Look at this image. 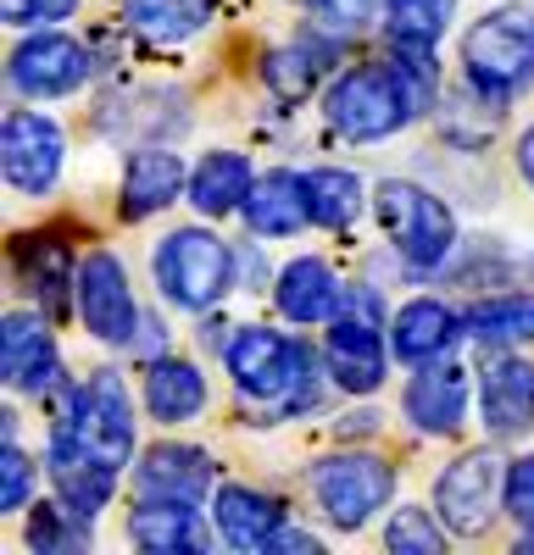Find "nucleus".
I'll return each instance as SVG.
<instances>
[{"mask_svg":"<svg viewBox=\"0 0 534 555\" xmlns=\"http://www.w3.org/2000/svg\"><path fill=\"white\" fill-rule=\"evenodd\" d=\"M418 106L423 101H418L412 78L400 67H351L329 83V95H323V112H329L334 133H345V139H384Z\"/></svg>","mask_w":534,"mask_h":555,"instance_id":"obj_1","label":"nucleus"},{"mask_svg":"<svg viewBox=\"0 0 534 555\" xmlns=\"http://www.w3.org/2000/svg\"><path fill=\"white\" fill-rule=\"evenodd\" d=\"M373 206H379L384 234L395 240L400 261H407L412 272H429V267H440L445 256H452L457 222H452V211H445L429 190H418V183H407V178H384Z\"/></svg>","mask_w":534,"mask_h":555,"instance_id":"obj_2","label":"nucleus"},{"mask_svg":"<svg viewBox=\"0 0 534 555\" xmlns=\"http://www.w3.org/2000/svg\"><path fill=\"white\" fill-rule=\"evenodd\" d=\"M229 278H234V256L217 234L206 228H178L156 245V284L173 306L185 311H206L229 295Z\"/></svg>","mask_w":534,"mask_h":555,"instance_id":"obj_3","label":"nucleus"},{"mask_svg":"<svg viewBox=\"0 0 534 555\" xmlns=\"http://www.w3.org/2000/svg\"><path fill=\"white\" fill-rule=\"evenodd\" d=\"M462 56H468L473 89L512 95L518 83L534 78V17L523 7H501V12L479 17L462 39Z\"/></svg>","mask_w":534,"mask_h":555,"instance_id":"obj_4","label":"nucleus"},{"mask_svg":"<svg viewBox=\"0 0 534 555\" xmlns=\"http://www.w3.org/2000/svg\"><path fill=\"white\" fill-rule=\"evenodd\" d=\"M312 489H318L334 528H363L390 500L395 473H390V461H379V455H334V461H323V467L312 473Z\"/></svg>","mask_w":534,"mask_h":555,"instance_id":"obj_5","label":"nucleus"},{"mask_svg":"<svg viewBox=\"0 0 534 555\" xmlns=\"http://www.w3.org/2000/svg\"><path fill=\"white\" fill-rule=\"evenodd\" d=\"M312 366V356L301 345H290L274 328H240L229 339V373L245 395L256 400H274V395H295L301 373Z\"/></svg>","mask_w":534,"mask_h":555,"instance_id":"obj_6","label":"nucleus"},{"mask_svg":"<svg viewBox=\"0 0 534 555\" xmlns=\"http://www.w3.org/2000/svg\"><path fill=\"white\" fill-rule=\"evenodd\" d=\"M78 311H84V328L106 339V345H128L134 339V295H128V272L112 250H96L78 267Z\"/></svg>","mask_w":534,"mask_h":555,"instance_id":"obj_7","label":"nucleus"},{"mask_svg":"<svg viewBox=\"0 0 534 555\" xmlns=\"http://www.w3.org/2000/svg\"><path fill=\"white\" fill-rule=\"evenodd\" d=\"M62 423L96 450L106 455L112 467H123L128 450H134V416H128V389L117 373H101L96 384H89L78 400H73V416H62Z\"/></svg>","mask_w":534,"mask_h":555,"instance_id":"obj_8","label":"nucleus"},{"mask_svg":"<svg viewBox=\"0 0 534 555\" xmlns=\"http://www.w3.org/2000/svg\"><path fill=\"white\" fill-rule=\"evenodd\" d=\"M496 494H501V455L473 450L440 478L434 505L452 533H479L490 522V512H496Z\"/></svg>","mask_w":534,"mask_h":555,"instance_id":"obj_9","label":"nucleus"},{"mask_svg":"<svg viewBox=\"0 0 534 555\" xmlns=\"http://www.w3.org/2000/svg\"><path fill=\"white\" fill-rule=\"evenodd\" d=\"M89 78V51L67 34H34L28 44H17L12 56V83L34 101L51 95H73V89Z\"/></svg>","mask_w":534,"mask_h":555,"instance_id":"obj_10","label":"nucleus"},{"mask_svg":"<svg viewBox=\"0 0 534 555\" xmlns=\"http://www.w3.org/2000/svg\"><path fill=\"white\" fill-rule=\"evenodd\" d=\"M62 172V128L39 112L7 117V178L23 195H44Z\"/></svg>","mask_w":534,"mask_h":555,"instance_id":"obj_11","label":"nucleus"},{"mask_svg":"<svg viewBox=\"0 0 534 555\" xmlns=\"http://www.w3.org/2000/svg\"><path fill=\"white\" fill-rule=\"evenodd\" d=\"M51 478H56L62 500L73 505V512H84V517H96L101 505L112 500V489H117V467L106 455L89 450L67 423H56V439H51Z\"/></svg>","mask_w":534,"mask_h":555,"instance_id":"obj_12","label":"nucleus"},{"mask_svg":"<svg viewBox=\"0 0 534 555\" xmlns=\"http://www.w3.org/2000/svg\"><path fill=\"white\" fill-rule=\"evenodd\" d=\"M0 361H7V384L12 389H51L62 378L56 366V339L34 311H12L7 334H0Z\"/></svg>","mask_w":534,"mask_h":555,"instance_id":"obj_13","label":"nucleus"},{"mask_svg":"<svg viewBox=\"0 0 534 555\" xmlns=\"http://www.w3.org/2000/svg\"><path fill=\"white\" fill-rule=\"evenodd\" d=\"M329 373L345 395H373L384 378V339L368 317H340L329 334Z\"/></svg>","mask_w":534,"mask_h":555,"instance_id":"obj_14","label":"nucleus"},{"mask_svg":"<svg viewBox=\"0 0 534 555\" xmlns=\"http://www.w3.org/2000/svg\"><path fill=\"white\" fill-rule=\"evenodd\" d=\"M479 405H484V428L490 434H523V428H534V366L518 361V356L496 361L484 373Z\"/></svg>","mask_w":534,"mask_h":555,"instance_id":"obj_15","label":"nucleus"},{"mask_svg":"<svg viewBox=\"0 0 534 555\" xmlns=\"http://www.w3.org/2000/svg\"><path fill=\"white\" fill-rule=\"evenodd\" d=\"M306 217H312L306 178H295V172H262V178L251 183V201H245L251 234L284 240V234H301V222H306Z\"/></svg>","mask_w":534,"mask_h":555,"instance_id":"obj_16","label":"nucleus"},{"mask_svg":"<svg viewBox=\"0 0 534 555\" xmlns=\"http://www.w3.org/2000/svg\"><path fill=\"white\" fill-rule=\"evenodd\" d=\"M140 489L151 500H201L212 489V461L190 444H156L140 461Z\"/></svg>","mask_w":534,"mask_h":555,"instance_id":"obj_17","label":"nucleus"},{"mask_svg":"<svg viewBox=\"0 0 534 555\" xmlns=\"http://www.w3.org/2000/svg\"><path fill=\"white\" fill-rule=\"evenodd\" d=\"M279 311L290 322H301V328H306V322L334 317L340 311V278L329 272V261H318V256L290 261L279 272Z\"/></svg>","mask_w":534,"mask_h":555,"instance_id":"obj_18","label":"nucleus"},{"mask_svg":"<svg viewBox=\"0 0 534 555\" xmlns=\"http://www.w3.org/2000/svg\"><path fill=\"white\" fill-rule=\"evenodd\" d=\"M217 528L234 550H267V539L284 528V512H279L274 494L229 483V489H217Z\"/></svg>","mask_w":534,"mask_h":555,"instance_id":"obj_19","label":"nucleus"},{"mask_svg":"<svg viewBox=\"0 0 534 555\" xmlns=\"http://www.w3.org/2000/svg\"><path fill=\"white\" fill-rule=\"evenodd\" d=\"M407 416L423 434H457L468 416V384L457 366H434V373L407 384Z\"/></svg>","mask_w":534,"mask_h":555,"instance_id":"obj_20","label":"nucleus"},{"mask_svg":"<svg viewBox=\"0 0 534 555\" xmlns=\"http://www.w3.org/2000/svg\"><path fill=\"white\" fill-rule=\"evenodd\" d=\"M128 533H134V544L151 550V555H178V550H201L206 544L190 500H145L140 512H134Z\"/></svg>","mask_w":534,"mask_h":555,"instance_id":"obj_21","label":"nucleus"},{"mask_svg":"<svg viewBox=\"0 0 534 555\" xmlns=\"http://www.w3.org/2000/svg\"><path fill=\"white\" fill-rule=\"evenodd\" d=\"M178 183H185V162H178L173 151H140L123 172V217L162 211L178 195Z\"/></svg>","mask_w":534,"mask_h":555,"instance_id":"obj_22","label":"nucleus"},{"mask_svg":"<svg viewBox=\"0 0 534 555\" xmlns=\"http://www.w3.org/2000/svg\"><path fill=\"white\" fill-rule=\"evenodd\" d=\"M251 162L245 156H234V151H212L195 172H190V201H195V211H206V217H223V211H234V206H245L251 201Z\"/></svg>","mask_w":534,"mask_h":555,"instance_id":"obj_23","label":"nucleus"},{"mask_svg":"<svg viewBox=\"0 0 534 555\" xmlns=\"http://www.w3.org/2000/svg\"><path fill=\"white\" fill-rule=\"evenodd\" d=\"M452 334H457V322L440 300H412V306L395 311V339L390 345H395L400 361H434L445 345H452Z\"/></svg>","mask_w":534,"mask_h":555,"instance_id":"obj_24","label":"nucleus"},{"mask_svg":"<svg viewBox=\"0 0 534 555\" xmlns=\"http://www.w3.org/2000/svg\"><path fill=\"white\" fill-rule=\"evenodd\" d=\"M145 405L156 423H185V416H195L206 405V378L190 361H162L145 378Z\"/></svg>","mask_w":534,"mask_h":555,"instance_id":"obj_25","label":"nucleus"},{"mask_svg":"<svg viewBox=\"0 0 534 555\" xmlns=\"http://www.w3.org/2000/svg\"><path fill=\"white\" fill-rule=\"evenodd\" d=\"M123 17L145 39H190L212 23V0H123Z\"/></svg>","mask_w":534,"mask_h":555,"instance_id":"obj_26","label":"nucleus"},{"mask_svg":"<svg viewBox=\"0 0 534 555\" xmlns=\"http://www.w3.org/2000/svg\"><path fill=\"white\" fill-rule=\"evenodd\" d=\"M306 201H312V222L351 228L356 211H363V178L340 172V167H318V172H306Z\"/></svg>","mask_w":534,"mask_h":555,"instance_id":"obj_27","label":"nucleus"},{"mask_svg":"<svg viewBox=\"0 0 534 555\" xmlns=\"http://www.w3.org/2000/svg\"><path fill=\"white\" fill-rule=\"evenodd\" d=\"M390 39L412 44V51H434L445 23H452V0H384Z\"/></svg>","mask_w":534,"mask_h":555,"instance_id":"obj_28","label":"nucleus"},{"mask_svg":"<svg viewBox=\"0 0 534 555\" xmlns=\"http://www.w3.org/2000/svg\"><path fill=\"white\" fill-rule=\"evenodd\" d=\"M473 339L484 345H501V339H534V295H501V300H484L468 317Z\"/></svg>","mask_w":534,"mask_h":555,"instance_id":"obj_29","label":"nucleus"},{"mask_svg":"<svg viewBox=\"0 0 534 555\" xmlns=\"http://www.w3.org/2000/svg\"><path fill=\"white\" fill-rule=\"evenodd\" d=\"M34 289H39V300L51 306V311H62V295L78 289V278H73V250H67V245H51V240L34 245Z\"/></svg>","mask_w":534,"mask_h":555,"instance_id":"obj_30","label":"nucleus"},{"mask_svg":"<svg viewBox=\"0 0 534 555\" xmlns=\"http://www.w3.org/2000/svg\"><path fill=\"white\" fill-rule=\"evenodd\" d=\"M67 517H84V512H56V505H34V522H28V544H34V555H62V550L89 544L84 522H67Z\"/></svg>","mask_w":534,"mask_h":555,"instance_id":"obj_31","label":"nucleus"},{"mask_svg":"<svg viewBox=\"0 0 534 555\" xmlns=\"http://www.w3.org/2000/svg\"><path fill=\"white\" fill-rule=\"evenodd\" d=\"M262 78H267V89H274L279 101H301L306 89H312V78H318V56L301 51V44H290V51H274V56H267Z\"/></svg>","mask_w":534,"mask_h":555,"instance_id":"obj_32","label":"nucleus"},{"mask_svg":"<svg viewBox=\"0 0 534 555\" xmlns=\"http://www.w3.org/2000/svg\"><path fill=\"white\" fill-rule=\"evenodd\" d=\"M384 544L390 550H400V555H440V528H434V517L429 512H418V505H407V512H395L390 517V533H384Z\"/></svg>","mask_w":534,"mask_h":555,"instance_id":"obj_33","label":"nucleus"},{"mask_svg":"<svg viewBox=\"0 0 534 555\" xmlns=\"http://www.w3.org/2000/svg\"><path fill=\"white\" fill-rule=\"evenodd\" d=\"M0 478H7V489H0V505H7V512H23V505L34 500V461H28L17 444H7V455H0Z\"/></svg>","mask_w":534,"mask_h":555,"instance_id":"obj_34","label":"nucleus"},{"mask_svg":"<svg viewBox=\"0 0 534 555\" xmlns=\"http://www.w3.org/2000/svg\"><path fill=\"white\" fill-rule=\"evenodd\" d=\"M373 7H379V0H312V12H318L334 34L368 28V23H373Z\"/></svg>","mask_w":534,"mask_h":555,"instance_id":"obj_35","label":"nucleus"},{"mask_svg":"<svg viewBox=\"0 0 534 555\" xmlns=\"http://www.w3.org/2000/svg\"><path fill=\"white\" fill-rule=\"evenodd\" d=\"M507 512H512L523 528H534V455L518 461V467L507 473Z\"/></svg>","mask_w":534,"mask_h":555,"instance_id":"obj_36","label":"nucleus"},{"mask_svg":"<svg viewBox=\"0 0 534 555\" xmlns=\"http://www.w3.org/2000/svg\"><path fill=\"white\" fill-rule=\"evenodd\" d=\"M7 23H62L78 12V0H0Z\"/></svg>","mask_w":534,"mask_h":555,"instance_id":"obj_37","label":"nucleus"},{"mask_svg":"<svg viewBox=\"0 0 534 555\" xmlns=\"http://www.w3.org/2000/svg\"><path fill=\"white\" fill-rule=\"evenodd\" d=\"M267 550H318V539L301 533V528H279L274 539H267Z\"/></svg>","mask_w":534,"mask_h":555,"instance_id":"obj_38","label":"nucleus"},{"mask_svg":"<svg viewBox=\"0 0 534 555\" xmlns=\"http://www.w3.org/2000/svg\"><path fill=\"white\" fill-rule=\"evenodd\" d=\"M518 167H523V178L534 183V128H529V133L518 139Z\"/></svg>","mask_w":534,"mask_h":555,"instance_id":"obj_39","label":"nucleus"}]
</instances>
